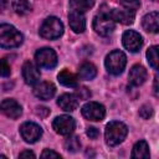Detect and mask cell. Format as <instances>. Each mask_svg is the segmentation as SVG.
<instances>
[{
    "mask_svg": "<svg viewBox=\"0 0 159 159\" xmlns=\"http://www.w3.org/2000/svg\"><path fill=\"white\" fill-rule=\"evenodd\" d=\"M57 104L60 106L61 109L66 112H72L77 108L78 106V97L76 94H70V93H63L62 96L58 97Z\"/></svg>",
    "mask_w": 159,
    "mask_h": 159,
    "instance_id": "cell-18",
    "label": "cell"
},
{
    "mask_svg": "<svg viewBox=\"0 0 159 159\" xmlns=\"http://www.w3.org/2000/svg\"><path fill=\"white\" fill-rule=\"evenodd\" d=\"M81 112H82V116L86 119L93 120V122H99L106 116V108L98 102H88V103H86L82 107Z\"/></svg>",
    "mask_w": 159,
    "mask_h": 159,
    "instance_id": "cell-7",
    "label": "cell"
},
{
    "mask_svg": "<svg viewBox=\"0 0 159 159\" xmlns=\"http://www.w3.org/2000/svg\"><path fill=\"white\" fill-rule=\"evenodd\" d=\"M147 60L150 67L159 70V46H152L147 51Z\"/></svg>",
    "mask_w": 159,
    "mask_h": 159,
    "instance_id": "cell-23",
    "label": "cell"
},
{
    "mask_svg": "<svg viewBox=\"0 0 159 159\" xmlns=\"http://www.w3.org/2000/svg\"><path fill=\"white\" fill-rule=\"evenodd\" d=\"M122 41H123V46L130 51V52H138L143 45V39L142 36L134 31V30H128L123 34V37H122Z\"/></svg>",
    "mask_w": 159,
    "mask_h": 159,
    "instance_id": "cell-10",
    "label": "cell"
},
{
    "mask_svg": "<svg viewBox=\"0 0 159 159\" xmlns=\"http://www.w3.org/2000/svg\"><path fill=\"white\" fill-rule=\"evenodd\" d=\"M149 145L145 140H139L132 149V158H149Z\"/></svg>",
    "mask_w": 159,
    "mask_h": 159,
    "instance_id": "cell-22",
    "label": "cell"
},
{
    "mask_svg": "<svg viewBox=\"0 0 159 159\" xmlns=\"http://www.w3.org/2000/svg\"><path fill=\"white\" fill-rule=\"evenodd\" d=\"M153 87H154V91H155V92H159V70H157V72H155Z\"/></svg>",
    "mask_w": 159,
    "mask_h": 159,
    "instance_id": "cell-32",
    "label": "cell"
},
{
    "mask_svg": "<svg viewBox=\"0 0 159 159\" xmlns=\"http://www.w3.org/2000/svg\"><path fill=\"white\" fill-rule=\"evenodd\" d=\"M22 78L27 84H36L40 81V71L36 65L27 61L22 66Z\"/></svg>",
    "mask_w": 159,
    "mask_h": 159,
    "instance_id": "cell-12",
    "label": "cell"
},
{
    "mask_svg": "<svg viewBox=\"0 0 159 159\" xmlns=\"http://www.w3.org/2000/svg\"><path fill=\"white\" fill-rule=\"evenodd\" d=\"M1 111L6 117L11 119H17L22 114L21 106L12 98H6L1 102Z\"/></svg>",
    "mask_w": 159,
    "mask_h": 159,
    "instance_id": "cell-11",
    "label": "cell"
},
{
    "mask_svg": "<svg viewBox=\"0 0 159 159\" xmlns=\"http://www.w3.org/2000/svg\"><path fill=\"white\" fill-rule=\"evenodd\" d=\"M22 43V35L12 25L1 24L0 26V46L2 48L19 47Z\"/></svg>",
    "mask_w": 159,
    "mask_h": 159,
    "instance_id": "cell-2",
    "label": "cell"
},
{
    "mask_svg": "<svg viewBox=\"0 0 159 159\" xmlns=\"http://www.w3.org/2000/svg\"><path fill=\"white\" fill-rule=\"evenodd\" d=\"M35 60L39 67L51 70L57 65V55L56 52L50 47L40 48L35 53Z\"/></svg>",
    "mask_w": 159,
    "mask_h": 159,
    "instance_id": "cell-6",
    "label": "cell"
},
{
    "mask_svg": "<svg viewBox=\"0 0 159 159\" xmlns=\"http://www.w3.org/2000/svg\"><path fill=\"white\" fill-rule=\"evenodd\" d=\"M68 21H70L71 29L76 34H81V32L84 31V29H86V19H84V15L82 12L70 11V14H68Z\"/></svg>",
    "mask_w": 159,
    "mask_h": 159,
    "instance_id": "cell-16",
    "label": "cell"
},
{
    "mask_svg": "<svg viewBox=\"0 0 159 159\" xmlns=\"http://www.w3.org/2000/svg\"><path fill=\"white\" fill-rule=\"evenodd\" d=\"M62 34H63V24L56 16L47 17L40 27V36L46 40H56L61 37Z\"/></svg>",
    "mask_w": 159,
    "mask_h": 159,
    "instance_id": "cell-4",
    "label": "cell"
},
{
    "mask_svg": "<svg viewBox=\"0 0 159 159\" xmlns=\"http://www.w3.org/2000/svg\"><path fill=\"white\" fill-rule=\"evenodd\" d=\"M20 134L26 143L32 144V143H36L41 138L42 129L39 124L34 122H25L20 127Z\"/></svg>",
    "mask_w": 159,
    "mask_h": 159,
    "instance_id": "cell-8",
    "label": "cell"
},
{
    "mask_svg": "<svg viewBox=\"0 0 159 159\" xmlns=\"http://www.w3.org/2000/svg\"><path fill=\"white\" fill-rule=\"evenodd\" d=\"M127 134H128V128L123 122L119 120L109 122L104 130L106 143L109 147H116L125 139Z\"/></svg>",
    "mask_w": 159,
    "mask_h": 159,
    "instance_id": "cell-1",
    "label": "cell"
},
{
    "mask_svg": "<svg viewBox=\"0 0 159 159\" xmlns=\"http://www.w3.org/2000/svg\"><path fill=\"white\" fill-rule=\"evenodd\" d=\"M120 5L124 9H128V10H132L135 12L139 9L140 2H139V0H120Z\"/></svg>",
    "mask_w": 159,
    "mask_h": 159,
    "instance_id": "cell-26",
    "label": "cell"
},
{
    "mask_svg": "<svg viewBox=\"0 0 159 159\" xmlns=\"http://www.w3.org/2000/svg\"><path fill=\"white\" fill-rule=\"evenodd\" d=\"M19 157H20V158H29V159L32 158V159H34V158H35V154H34L32 152H30V150H24V152L20 153Z\"/></svg>",
    "mask_w": 159,
    "mask_h": 159,
    "instance_id": "cell-33",
    "label": "cell"
},
{
    "mask_svg": "<svg viewBox=\"0 0 159 159\" xmlns=\"http://www.w3.org/2000/svg\"><path fill=\"white\" fill-rule=\"evenodd\" d=\"M94 5V0H70V11H77L84 14Z\"/></svg>",
    "mask_w": 159,
    "mask_h": 159,
    "instance_id": "cell-19",
    "label": "cell"
},
{
    "mask_svg": "<svg viewBox=\"0 0 159 159\" xmlns=\"http://www.w3.org/2000/svg\"><path fill=\"white\" fill-rule=\"evenodd\" d=\"M75 119L70 116H58L52 122V128L60 135H70L75 130Z\"/></svg>",
    "mask_w": 159,
    "mask_h": 159,
    "instance_id": "cell-9",
    "label": "cell"
},
{
    "mask_svg": "<svg viewBox=\"0 0 159 159\" xmlns=\"http://www.w3.org/2000/svg\"><path fill=\"white\" fill-rule=\"evenodd\" d=\"M93 30L101 36H109L116 27V21L111 16V10H101L93 19Z\"/></svg>",
    "mask_w": 159,
    "mask_h": 159,
    "instance_id": "cell-3",
    "label": "cell"
},
{
    "mask_svg": "<svg viewBox=\"0 0 159 159\" xmlns=\"http://www.w3.org/2000/svg\"><path fill=\"white\" fill-rule=\"evenodd\" d=\"M76 96L78 97V99H87V98L91 97V92L86 87H80V88H77Z\"/></svg>",
    "mask_w": 159,
    "mask_h": 159,
    "instance_id": "cell-28",
    "label": "cell"
},
{
    "mask_svg": "<svg viewBox=\"0 0 159 159\" xmlns=\"http://www.w3.org/2000/svg\"><path fill=\"white\" fill-rule=\"evenodd\" d=\"M111 16L114 21L117 22H120L123 25H130L134 22V17H135V12L132 11V10H128V9H113L111 10Z\"/></svg>",
    "mask_w": 159,
    "mask_h": 159,
    "instance_id": "cell-15",
    "label": "cell"
},
{
    "mask_svg": "<svg viewBox=\"0 0 159 159\" xmlns=\"http://www.w3.org/2000/svg\"><path fill=\"white\" fill-rule=\"evenodd\" d=\"M142 26L145 31L157 34L159 32V12H149L142 20Z\"/></svg>",
    "mask_w": 159,
    "mask_h": 159,
    "instance_id": "cell-17",
    "label": "cell"
},
{
    "mask_svg": "<svg viewBox=\"0 0 159 159\" xmlns=\"http://www.w3.org/2000/svg\"><path fill=\"white\" fill-rule=\"evenodd\" d=\"M65 148L66 150L71 152V153H76L78 152V149L81 148V142L78 139V137L73 135V137H68L65 142Z\"/></svg>",
    "mask_w": 159,
    "mask_h": 159,
    "instance_id": "cell-25",
    "label": "cell"
},
{
    "mask_svg": "<svg viewBox=\"0 0 159 159\" xmlns=\"http://www.w3.org/2000/svg\"><path fill=\"white\" fill-rule=\"evenodd\" d=\"M153 1H159V0H153Z\"/></svg>",
    "mask_w": 159,
    "mask_h": 159,
    "instance_id": "cell-34",
    "label": "cell"
},
{
    "mask_svg": "<svg viewBox=\"0 0 159 159\" xmlns=\"http://www.w3.org/2000/svg\"><path fill=\"white\" fill-rule=\"evenodd\" d=\"M139 116L143 118V119H149L152 116H153V108L148 104H144L140 107L139 109Z\"/></svg>",
    "mask_w": 159,
    "mask_h": 159,
    "instance_id": "cell-27",
    "label": "cell"
},
{
    "mask_svg": "<svg viewBox=\"0 0 159 159\" xmlns=\"http://www.w3.org/2000/svg\"><path fill=\"white\" fill-rule=\"evenodd\" d=\"M97 75V68L93 63L91 62H83L81 66H80V70H78V76L82 80H86V81H89V80H93Z\"/></svg>",
    "mask_w": 159,
    "mask_h": 159,
    "instance_id": "cell-20",
    "label": "cell"
},
{
    "mask_svg": "<svg viewBox=\"0 0 159 159\" xmlns=\"http://www.w3.org/2000/svg\"><path fill=\"white\" fill-rule=\"evenodd\" d=\"M1 76L2 77H7V76H10V66L7 65V62H6V60H2V62H1Z\"/></svg>",
    "mask_w": 159,
    "mask_h": 159,
    "instance_id": "cell-30",
    "label": "cell"
},
{
    "mask_svg": "<svg viewBox=\"0 0 159 159\" xmlns=\"http://www.w3.org/2000/svg\"><path fill=\"white\" fill-rule=\"evenodd\" d=\"M41 158H55V159H57V158H61V155H60L58 153L53 152V150L45 149V150L42 152V154H41Z\"/></svg>",
    "mask_w": 159,
    "mask_h": 159,
    "instance_id": "cell-29",
    "label": "cell"
},
{
    "mask_svg": "<svg viewBox=\"0 0 159 159\" xmlns=\"http://www.w3.org/2000/svg\"><path fill=\"white\" fill-rule=\"evenodd\" d=\"M87 135L91 138V139H96L98 135H99V132H98V129L97 128H94V127H89V128H87Z\"/></svg>",
    "mask_w": 159,
    "mask_h": 159,
    "instance_id": "cell-31",
    "label": "cell"
},
{
    "mask_svg": "<svg viewBox=\"0 0 159 159\" xmlns=\"http://www.w3.org/2000/svg\"><path fill=\"white\" fill-rule=\"evenodd\" d=\"M12 9L17 15H26L31 11V4L27 0H14Z\"/></svg>",
    "mask_w": 159,
    "mask_h": 159,
    "instance_id": "cell-24",
    "label": "cell"
},
{
    "mask_svg": "<svg viewBox=\"0 0 159 159\" xmlns=\"http://www.w3.org/2000/svg\"><path fill=\"white\" fill-rule=\"evenodd\" d=\"M147 77H148V73H147V70L140 66V65H134L130 71H129V83L132 86H135V87H139L142 86L145 81H147Z\"/></svg>",
    "mask_w": 159,
    "mask_h": 159,
    "instance_id": "cell-14",
    "label": "cell"
},
{
    "mask_svg": "<svg viewBox=\"0 0 159 159\" xmlns=\"http://www.w3.org/2000/svg\"><path fill=\"white\" fill-rule=\"evenodd\" d=\"M104 65H106V68L107 71L111 73V75H120L127 65V57L125 55L119 51V50H114L112 52H109L107 56H106V60H104Z\"/></svg>",
    "mask_w": 159,
    "mask_h": 159,
    "instance_id": "cell-5",
    "label": "cell"
},
{
    "mask_svg": "<svg viewBox=\"0 0 159 159\" xmlns=\"http://www.w3.org/2000/svg\"><path fill=\"white\" fill-rule=\"evenodd\" d=\"M56 93V87L51 82H41L35 86L34 88V94L42 99V101H48L51 99Z\"/></svg>",
    "mask_w": 159,
    "mask_h": 159,
    "instance_id": "cell-13",
    "label": "cell"
},
{
    "mask_svg": "<svg viewBox=\"0 0 159 159\" xmlns=\"http://www.w3.org/2000/svg\"><path fill=\"white\" fill-rule=\"evenodd\" d=\"M57 78H58V82L65 87H77V83H78L77 77L67 70H62L58 73Z\"/></svg>",
    "mask_w": 159,
    "mask_h": 159,
    "instance_id": "cell-21",
    "label": "cell"
}]
</instances>
